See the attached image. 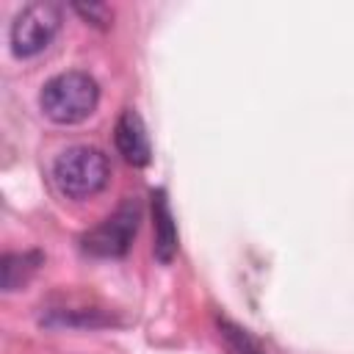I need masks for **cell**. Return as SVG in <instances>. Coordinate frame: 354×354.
<instances>
[{
  "label": "cell",
  "mask_w": 354,
  "mask_h": 354,
  "mask_svg": "<svg viewBox=\"0 0 354 354\" xmlns=\"http://www.w3.org/2000/svg\"><path fill=\"white\" fill-rule=\"evenodd\" d=\"M100 100L97 80L86 72H61L50 77L39 94L41 111L58 122V124H75L83 122Z\"/></svg>",
  "instance_id": "obj_1"
},
{
  "label": "cell",
  "mask_w": 354,
  "mask_h": 354,
  "mask_svg": "<svg viewBox=\"0 0 354 354\" xmlns=\"http://www.w3.org/2000/svg\"><path fill=\"white\" fill-rule=\"evenodd\" d=\"M108 158L94 147H69L53 163V180L64 196L88 199L108 183Z\"/></svg>",
  "instance_id": "obj_2"
},
{
  "label": "cell",
  "mask_w": 354,
  "mask_h": 354,
  "mask_svg": "<svg viewBox=\"0 0 354 354\" xmlns=\"http://www.w3.org/2000/svg\"><path fill=\"white\" fill-rule=\"evenodd\" d=\"M61 25V8L50 0L28 3L11 22V50L22 58L41 53Z\"/></svg>",
  "instance_id": "obj_3"
},
{
  "label": "cell",
  "mask_w": 354,
  "mask_h": 354,
  "mask_svg": "<svg viewBox=\"0 0 354 354\" xmlns=\"http://www.w3.org/2000/svg\"><path fill=\"white\" fill-rule=\"evenodd\" d=\"M138 221H141V207L136 199H127L108 218H102L94 230L83 235V249L97 257H122L136 238Z\"/></svg>",
  "instance_id": "obj_4"
},
{
  "label": "cell",
  "mask_w": 354,
  "mask_h": 354,
  "mask_svg": "<svg viewBox=\"0 0 354 354\" xmlns=\"http://www.w3.org/2000/svg\"><path fill=\"white\" fill-rule=\"evenodd\" d=\"M113 141H116L119 155H122L127 163H133V166H147V163H149L152 147H149L144 122H141V116H138L133 108H127V111L119 116Z\"/></svg>",
  "instance_id": "obj_5"
},
{
  "label": "cell",
  "mask_w": 354,
  "mask_h": 354,
  "mask_svg": "<svg viewBox=\"0 0 354 354\" xmlns=\"http://www.w3.org/2000/svg\"><path fill=\"white\" fill-rule=\"evenodd\" d=\"M152 227H155V257L171 263L177 254V227L166 199V191H152Z\"/></svg>",
  "instance_id": "obj_6"
},
{
  "label": "cell",
  "mask_w": 354,
  "mask_h": 354,
  "mask_svg": "<svg viewBox=\"0 0 354 354\" xmlns=\"http://www.w3.org/2000/svg\"><path fill=\"white\" fill-rule=\"evenodd\" d=\"M41 254L36 252H25V254H6L3 257V288L6 290H17L19 285L28 282V277L39 268Z\"/></svg>",
  "instance_id": "obj_7"
},
{
  "label": "cell",
  "mask_w": 354,
  "mask_h": 354,
  "mask_svg": "<svg viewBox=\"0 0 354 354\" xmlns=\"http://www.w3.org/2000/svg\"><path fill=\"white\" fill-rule=\"evenodd\" d=\"M75 11L80 14V17H86L88 22H94V25H100V28H105L108 22H111V8L108 6H102V3H75Z\"/></svg>",
  "instance_id": "obj_8"
}]
</instances>
